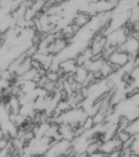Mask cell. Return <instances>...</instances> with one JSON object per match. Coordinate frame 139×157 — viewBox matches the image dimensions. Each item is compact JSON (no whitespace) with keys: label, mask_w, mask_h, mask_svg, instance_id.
<instances>
[{"label":"cell","mask_w":139,"mask_h":157,"mask_svg":"<svg viewBox=\"0 0 139 157\" xmlns=\"http://www.w3.org/2000/svg\"><path fill=\"white\" fill-rule=\"evenodd\" d=\"M72 151V142L61 139L55 140L43 157H63L70 155Z\"/></svg>","instance_id":"1"},{"label":"cell","mask_w":139,"mask_h":157,"mask_svg":"<svg viewBox=\"0 0 139 157\" xmlns=\"http://www.w3.org/2000/svg\"><path fill=\"white\" fill-rule=\"evenodd\" d=\"M133 59L134 58L129 54L120 51L118 49H115L109 55L106 61L113 65L115 71H119L126 65L129 63L130 61H133Z\"/></svg>","instance_id":"2"},{"label":"cell","mask_w":139,"mask_h":157,"mask_svg":"<svg viewBox=\"0 0 139 157\" xmlns=\"http://www.w3.org/2000/svg\"><path fill=\"white\" fill-rule=\"evenodd\" d=\"M116 49L126 52L134 58L139 54V40L133 36H129Z\"/></svg>","instance_id":"3"},{"label":"cell","mask_w":139,"mask_h":157,"mask_svg":"<svg viewBox=\"0 0 139 157\" xmlns=\"http://www.w3.org/2000/svg\"><path fill=\"white\" fill-rule=\"evenodd\" d=\"M122 147V143L116 137H115L112 139L102 141L100 148H99V151L105 155H108L109 154L115 150H121Z\"/></svg>","instance_id":"4"},{"label":"cell","mask_w":139,"mask_h":157,"mask_svg":"<svg viewBox=\"0 0 139 157\" xmlns=\"http://www.w3.org/2000/svg\"><path fill=\"white\" fill-rule=\"evenodd\" d=\"M92 17L93 16L86 12H77V14H75L74 17H73L72 24L82 29V28L86 27L90 23Z\"/></svg>","instance_id":"5"},{"label":"cell","mask_w":139,"mask_h":157,"mask_svg":"<svg viewBox=\"0 0 139 157\" xmlns=\"http://www.w3.org/2000/svg\"><path fill=\"white\" fill-rule=\"evenodd\" d=\"M125 129L132 137L137 136L139 135V118L129 121Z\"/></svg>","instance_id":"6"},{"label":"cell","mask_w":139,"mask_h":157,"mask_svg":"<svg viewBox=\"0 0 139 157\" xmlns=\"http://www.w3.org/2000/svg\"><path fill=\"white\" fill-rule=\"evenodd\" d=\"M115 137H116L122 144H124L125 143L127 142V141L129 140L131 138H132L129 133L126 132L125 129H119Z\"/></svg>","instance_id":"7"},{"label":"cell","mask_w":139,"mask_h":157,"mask_svg":"<svg viewBox=\"0 0 139 157\" xmlns=\"http://www.w3.org/2000/svg\"><path fill=\"white\" fill-rule=\"evenodd\" d=\"M106 157H122L121 155V150H115L113 152L109 154L108 155H106Z\"/></svg>","instance_id":"8"},{"label":"cell","mask_w":139,"mask_h":157,"mask_svg":"<svg viewBox=\"0 0 139 157\" xmlns=\"http://www.w3.org/2000/svg\"><path fill=\"white\" fill-rule=\"evenodd\" d=\"M86 157H106V155L100 152V151H98V152L90 154V155H87Z\"/></svg>","instance_id":"9"},{"label":"cell","mask_w":139,"mask_h":157,"mask_svg":"<svg viewBox=\"0 0 139 157\" xmlns=\"http://www.w3.org/2000/svg\"><path fill=\"white\" fill-rule=\"evenodd\" d=\"M131 157H139V155H138V154H134V153H132Z\"/></svg>","instance_id":"10"}]
</instances>
